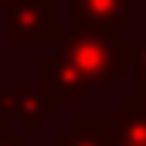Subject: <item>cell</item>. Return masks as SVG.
<instances>
[{
	"mask_svg": "<svg viewBox=\"0 0 146 146\" xmlns=\"http://www.w3.org/2000/svg\"><path fill=\"white\" fill-rule=\"evenodd\" d=\"M115 146H136V143H115Z\"/></svg>",
	"mask_w": 146,
	"mask_h": 146,
	"instance_id": "cell-12",
	"label": "cell"
},
{
	"mask_svg": "<svg viewBox=\"0 0 146 146\" xmlns=\"http://www.w3.org/2000/svg\"><path fill=\"white\" fill-rule=\"evenodd\" d=\"M0 146H24V133H3V139H0Z\"/></svg>",
	"mask_w": 146,
	"mask_h": 146,
	"instance_id": "cell-9",
	"label": "cell"
},
{
	"mask_svg": "<svg viewBox=\"0 0 146 146\" xmlns=\"http://www.w3.org/2000/svg\"><path fill=\"white\" fill-rule=\"evenodd\" d=\"M7 10V21H3V31L7 41L14 44H37V41H54L58 34V21H54V0H17Z\"/></svg>",
	"mask_w": 146,
	"mask_h": 146,
	"instance_id": "cell-2",
	"label": "cell"
},
{
	"mask_svg": "<svg viewBox=\"0 0 146 146\" xmlns=\"http://www.w3.org/2000/svg\"><path fill=\"white\" fill-rule=\"evenodd\" d=\"M112 119H72L65 133H58L51 146H115Z\"/></svg>",
	"mask_w": 146,
	"mask_h": 146,
	"instance_id": "cell-6",
	"label": "cell"
},
{
	"mask_svg": "<svg viewBox=\"0 0 146 146\" xmlns=\"http://www.w3.org/2000/svg\"><path fill=\"white\" fill-rule=\"evenodd\" d=\"M129 88H133V99L146 102V41H133V51H129Z\"/></svg>",
	"mask_w": 146,
	"mask_h": 146,
	"instance_id": "cell-8",
	"label": "cell"
},
{
	"mask_svg": "<svg viewBox=\"0 0 146 146\" xmlns=\"http://www.w3.org/2000/svg\"><path fill=\"white\" fill-rule=\"evenodd\" d=\"M3 133H7V119L0 115V139H3Z\"/></svg>",
	"mask_w": 146,
	"mask_h": 146,
	"instance_id": "cell-10",
	"label": "cell"
},
{
	"mask_svg": "<svg viewBox=\"0 0 146 146\" xmlns=\"http://www.w3.org/2000/svg\"><path fill=\"white\" fill-rule=\"evenodd\" d=\"M10 3H17V0H0V7H10Z\"/></svg>",
	"mask_w": 146,
	"mask_h": 146,
	"instance_id": "cell-11",
	"label": "cell"
},
{
	"mask_svg": "<svg viewBox=\"0 0 146 146\" xmlns=\"http://www.w3.org/2000/svg\"><path fill=\"white\" fill-rule=\"evenodd\" d=\"M112 129L119 143L146 146V102H119L112 112Z\"/></svg>",
	"mask_w": 146,
	"mask_h": 146,
	"instance_id": "cell-7",
	"label": "cell"
},
{
	"mask_svg": "<svg viewBox=\"0 0 146 146\" xmlns=\"http://www.w3.org/2000/svg\"><path fill=\"white\" fill-rule=\"evenodd\" d=\"M37 85L54 99V106H78V102H85V92H88L78 68L58 51L37 58Z\"/></svg>",
	"mask_w": 146,
	"mask_h": 146,
	"instance_id": "cell-4",
	"label": "cell"
},
{
	"mask_svg": "<svg viewBox=\"0 0 146 146\" xmlns=\"http://www.w3.org/2000/svg\"><path fill=\"white\" fill-rule=\"evenodd\" d=\"M68 24L82 31L119 34L126 24H133V0H72Z\"/></svg>",
	"mask_w": 146,
	"mask_h": 146,
	"instance_id": "cell-5",
	"label": "cell"
},
{
	"mask_svg": "<svg viewBox=\"0 0 146 146\" xmlns=\"http://www.w3.org/2000/svg\"><path fill=\"white\" fill-rule=\"evenodd\" d=\"M54 51L68 58L78 75L85 78L88 88H106L115 82V75L129 68V51L133 41H122L119 34H102V31H82V27H58L54 34Z\"/></svg>",
	"mask_w": 146,
	"mask_h": 146,
	"instance_id": "cell-1",
	"label": "cell"
},
{
	"mask_svg": "<svg viewBox=\"0 0 146 146\" xmlns=\"http://www.w3.org/2000/svg\"><path fill=\"white\" fill-rule=\"evenodd\" d=\"M0 115L10 122H21L24 136H37L44 122L54 119V99L41 88V85H14V88H0Z\"/></svg>",
	"mask_w": 146,
	"mask_h": 146,
	"instance_id": "cell-3",
	"label": "cell"
}]
</instances>
